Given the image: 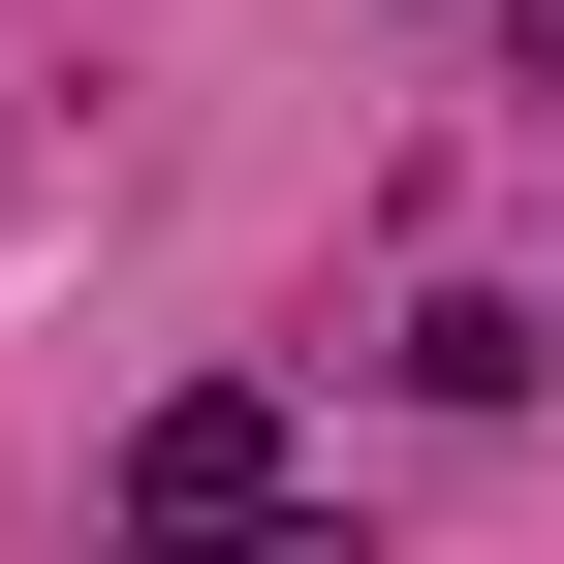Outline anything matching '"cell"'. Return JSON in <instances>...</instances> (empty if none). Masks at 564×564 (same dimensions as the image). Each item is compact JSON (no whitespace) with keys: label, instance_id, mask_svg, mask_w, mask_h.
Returning <instances> with one entry per match:
<instances>
[{"label":"cell","instance_id":"6da1fadb","mask_svg":"<svg viewBox=\"0 0 564 564\" xmlns=\"http://www.w3.org/2000/svg\"><path fill=\"white\" fill-rule=\"evenodd\" d=\"M282 533V408L220 377V408H158V440H126V564H251Z\"/></svg>","mask_w":564,"mask_h":564}]
</instances>
